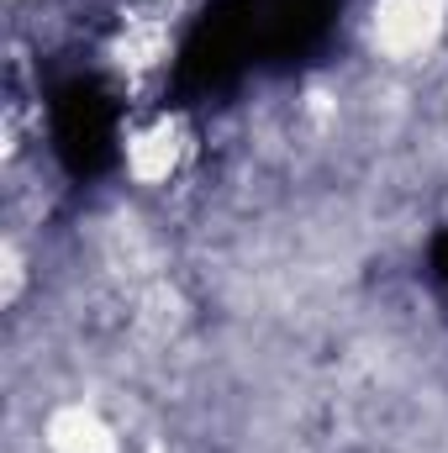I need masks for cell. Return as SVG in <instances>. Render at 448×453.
Listing matches in <instances>:
<instances>
[{
	"label": "cell",
	"instance_id": "cell-1",
	"mask_svg": "<svg viewBox=\"0 0 448 453\" xmlns=\"http://www.w3.org/2000/svg\"><path fill=\"white\" fill-rule=\"evenodd\" d=\"M448 32V0H369V48L390 64L428 58Z\"/></svg>",
	"mask_w": 448,
	"mask_h": 453
},
{
	"label": "cell",
	"instance_id": "cell-2",
	"mask_svg": "<svg viewBox=\"0 0 448 453\" xmlns=\"http://www.w3.org/2000/svg\"><path fill=\"white\" fill-rule=\"evenodd\" d=\"M185 153H190V132H185V121L180 116H153L148 127H137L132 137H127V174L137 180V185H169L174 174H180V164H185Z\"/></svg>",
	"mask_w": 448,
	"mask_h": 453
},
{
	"label": "cell",
	"instance_id": "cell-3",
	"mask_svg": "<svg viewBox=\"0 0 448 453\" xmlns=\"http://www.w3.org/2000/svg\"><path fill=\"white\" fill-rule=\"evenodd\" d=\"M42 449L48 453H121L116 427L85 401H69V406H53L48 422H42Z\"/></svg>",
	"mask_w": 448,
	"mask_h": 453
}]
</instances>
